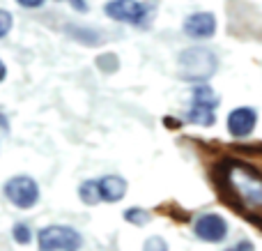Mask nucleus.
<instances>
[{
    "instance_id": "39448f33",
    "label": "nucleus",
    "mask_w": 262,
    "mask_h": 251,
    "mask_svg": "<svg viewBox=\"0 0 262 251\" xmlns=\"http://www.w3.org/2000/svg\"><path fill=\"white\" fill-rule=\"evenodd\" d=\"M5 196L16 207L28 210V207H32L39 201V187H37V182L32 178H28V175H16V178H12L5 184Z\"/></svg>"
},
{
    "instance_id": "ddd939ff",
    "label": "nucleus",
    "mask_w": 262,
    "mask_h": 251,
    "mask_svg": "<svg viewBox=\"0 0 262 251\" xmlns=\"http://www.w3.org/2000/svg\"><path fill=\"white\" fill-rule=\"evenodd\" d=\"M14 240H16L18 244H28V242H30V231H28L26 224H16V226H14Z\"/></svg>"
},
{
    "instance_id": "20e7f679",
    "label": "nucleus",
    "mask_w": 262,
    "mask_h": 251,
    "mask_svg": "<svg viewBox=\"0 0 262 251\" xmlns=\"http://www.w3.org/2000/svg\"><path fill=\"white\" fill-rule=\"evenodd\" d=\"M39 251H78L81 235L69 226H46L37 235Z\"/></svg>"
},
{
    "instance_id": "f8f14e48",
    "label": "nucleus",
    "mask_w": 262,
    "mask_h": 251,
    "mask_svg": "<svg viewBox=\"0 0 262 251\" xmlns=\"http://www.w3.org/2000/svg\"><path fill=\"white\" fill-rule=\"evenodd\" d=\"M124 219L131 221V224H136V226H143L145 221H149V215L145 210H140V207H131V210L124 212Z\"/></svg>"
},
{
    "instance_id": "0eeeda50",
    "label": "nucleus",
    "mask_w": 262,
    "mask_h": 251,
    "mask_svg": "<svg viewBox=\"0 0 262 251\" xmlns=\"http://www.w3.org/2000/svg\"><path fill=\"white\" fill-rule=\"evenodd\" d=\"M195 235L205 242H223L228 235V224L219 215H203L193 226Z\"/></svg>"
},
{
    "instance_id": "dca6fc26",
    "label": "nucleus",
    "mask_w": 262,
    "mask_h": 251,
    "mask_svg": "<svg viewBox=\"0 0 262 251\" xmlns=\"http://www.w3.org/2000/svg\"><path fill=\"white\" fill-rule=\"evenodd\" d=\"M21 7H26V9H35V7H41V5L46 3V0H16Z\"/></svg>"
},
{
    "instance_id": "4468645a",
    "label": "nucleus",
    "mask_w": 262,
    "mask_h": 251,
    "mask_svg": "<svg viewBox=\"0 0 262 251\" xmlns=\"http://www.w3.org/2000/svg\"><path fill=\"white\" fill-rule=\"evenodd\" d=\"M12 30V14L7 9H0V37H5Z\"/></svg>"
},
{
    "instance_id": "423d86ee",
    "label": "nucleus",
    "mask_w": 262,
    "mask_h": 251,
    "mask_svg": "<svg viewBox=\"0 0 262 251\" xmlns=\"http://www.w3.org/2000/svg\"><path fill=\"white\" fill-rule=\"evenodd\" d=\"M106 16L113 18V21H122V23H131V26H140L145 23L149 14V7L140 0H111L104 7Z\"/></svg>"
},
{
    "instance_id": "aec40b11",
    "label": "nucleus",
    "mask_w": 262,
    "mask_h": 251,
    "mask_svg": "<svg viewBox=\"0 0 262 251\" xmlns=\"http://www.w3.org/2000/svg\"><path fill=\"white\" fill-rule=\"evenodd\" d=\"M0 127H3V129H7V124H5V120H3V115H0Z\"/></svg>"
},
{
    "instance_id": "f03ea898",
    "label": "nucleus",
    "mask_w": 262,
    "mask_h": 251,
    "mask_svg": "<svg viewBox=\"0 0 262 251\" xmlns=\"http://www.w3.org/2000/svg\"><path fill=\"white\" fill-rule=\"evenodd\" d=\"M214 69H216V58L209 49L195 46L180 55V72L189 81H205L214 74Z\"/></svg>"
},
{
    "instance_id": "6ab92c4d",
    "label": "nucleus",
    "mask_w": 262,
    "mask_h": 251,
    "mask_svg": "<svg viewBox=\"0 0 262 251\" xmlns=\"http://www.w3.org/2000/svg\"><path fill=\"white\" fill-rule=\"evenodd\" d=\"M5 74H7V69H5V65H3V62H0V81L5 78Z\"/></svg>"
},
{
    "instance_id": "a211bd4d",
    "label": "nucleus",
    "mask_w": 262,
    "mask_h": 251,
    "mask_svg": "<svg viewBox=\"0 0 262 251\" xmlns=\"http://www.w3.org/2000/svg\"><path fill=\"white\" fill-rule=\"evenodd\" d=\"M69 3H72V5H74V7H76V9H78V12H85V9H88L85 0H69Z\"/></svg>"
},
{
    "instance_id": "1a4fd4ad",
    "label": "nucleus",
    "mask_w": 262,
    "mask_h": 251,
    "mask_svg": "<svg viewBox=\"0 0 262 251\" xmlns=\"http://www.w3.org/2000/svg\"><path fill=\"white\" fill-rule=\"evenodd\" d=\"M255 122H258L255 111L249 106H242V109H235L228 115V132L235 138H244L255 129Z\"/></svg>"
},
{
    "instance_id": "9b49d317",
    "label": "nucleus",
    "mask_w": 262,
    "mask_h": 251,
    "mask_svg": "<svg viewBox=\"0 0 262 251\" xmlns=\"http://www.w3.org/2000/svg\"><path fill=\"white\" fill-rule=\"evenodd\" d=\"M78 196H81V201L85 203V205H95V203H99L101 201L99 182H95V180H88V182H83Z\"/></svg>"
},
{
    "instance_id": "9d476101",
    "label": "nucleus",
    "mask_w": 262,
    "mask_h": 251,
    "mask_svg": "<svg viewBox=\"0 0 262 251\" xmlns=\"http://www.w3.org/2000/svg\"><path fill=\"white\" fill-rule=\"evenodd\" d=\"M99 192H101V201L118 203L127 194V182L120 175H106L104 180H99Z\"/></svg>"
},
{
    "instance_id": "2eb2a0df",
    "label": "nucleus",
    "mask_w": 262,
    "mask_h": 251,
    "mask_svg": "<svg viewBox=\"0 0 262 251\" xmlns=\"http://www.w3.org/2000/svg\"><path fill=\"white\" fill-rule=\"evenodd\" d=\"M145 251H168V244L161 238H149L145 242Z\"/></svg>"
},
{
    "instance_id": "f257e3e1",
    "label": "nucleus",
    "mask_w": 262,
    "mask_h": 251,
    "mask_svg": "<svg viewBox=\"0 0 262 251\" xmlns=\"http://www.w3.org/2000/svg\"><path fill=\"white\" fill-rule=\"evenodd\" d=\"M221 182L232 205L262 224V175L258 171L244 161H226L221 166Z\"/></svg>"
},
{
    "instance_id": "f3484780",
    "label": "nucleus",
    "mask_w": 262,
    "mask_h": 251,
    "mask_svg": "<svg viewBox=\"0 0 262 251\" xmlns=\"http://www.w3.org/2000/svg\"><path fill=\"white\" fill-rule=\"evenodd\" d=\"M228 251H255V249H253V244H251L249 240H244V242H237L235 247H230Z\"/></svg>"
},
{
    "instance_id": "7ed1b4c3",
    "label": "nucleus",
    "mask_w": 262,
    "mask_h": 251,
    "mask_svg": "<svg viewBox=\"0 0 262 251\" xmlns=\"http://www.w3.org/2000/svg\"><path fill=\"white\" fill-rule=\"evenodd\" d=\"M219 106V97L207 83H198L193 88V99H191V109L186 120L200 127H212L214 124V111Z\"/></svg>"
},
{
    "instance_id": "6e6552de",
    "label": "nucleus",
    "mask_w": 262,
    "mask_h": 251,
    "mask_svg": "<svg viewBox=\"0 0 262 251\" xmlns=\"http://www.w3.org/2000/svg\"><path fill=\"white\" fill-rule=\"evenodd\" d=\"M184 32L193 39H209L216 32V18L212 12H195L184 21Z\"/></svg>"
}]
</instances>
